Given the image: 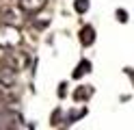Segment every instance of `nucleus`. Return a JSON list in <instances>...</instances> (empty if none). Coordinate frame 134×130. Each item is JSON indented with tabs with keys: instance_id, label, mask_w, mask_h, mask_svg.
<instances>
[{
	"instance_id": "1",
	"label": "nucleus",
	"mask_w": 134,
	"mask_h": 130,
	"mask_svg": "<svg viewBox=\"0 0 134 130\" xmlns=\"http://www.w3.org/2000/svg\"><path fill=\"white\" fill-rule=\"evenodd\" d=\"M24 126V119L18 111H11L9 106L0 111V128L2 130H13V128H22Z\"/></svg>"
},
{
	"instance_id": "3",
	"label": "nucleus",
	"mask_w": 134,
	"mask_h": 130,
	"mask_svg": "<svg viewBox=\"0 0 134 130\" xmlns=\"http://www.w3.org/2000/svg\"><path fill=\"white\" fill-rule=\"evenodd\" d=\"M18 4H20V9L24 13L32 15V13H37V11H41L46 7V0H18Z\"/></svg>"
},
{
	"instance_id": "11",
	"label": "nucleus",
	"mask_w": 134,
	"mask_h": 130,
	"mask_svg": "<svg viewBox=\"0 0 134 130\" xmlns=\"http://www.w3.org/2000/svg\"><path fill=\"white\" fill-rule=\"evenodd\" d=\"M125 74H128V76L132 78V82H134V69H132V67H128V69H125Z\"/></svg>"
},
{
	"instance_id": "7",
	"label": "nucleus",
	"mask_w": 134,
	"mask_h": 130,
	"mask_svg": "<svg viewBox=\"0 0 134 130\" xmlns=\"http://www.w3.org/2000/svg\"><path fill=\"white\" fill-rule=\"evenodd\" d=\"M74 9L78 13H87L89 11V0H74Z\"/></svg>"
},
{
	"instance_id": "4",
	"label": "nucleus",
	"mask_w": 134,
	"mask_h": 130,
	"mask_svg": "<svg viewBox=\"0 0 134 130\" xmlns=\"http://www.w3.org/2000/svg\"><path fill=\"white\" fill-rule=\"evenodd\" d=\"M91 95H93V87L91 85H82V87H78L76 91H74V100L76 102H85V100H89Z\"/></svg>"
},
{
	"instance_id": "2",
	"label": "nucleus",
	"mask_w": 134,
	"mask_h": 130,
	"mask_svg": "<svg viewBox=\"0 0 134 130\" xmlns=\"http://www.w3.org/2000/svg\"><path fill=\"white\" fill-rule=\"evenodd\" d=\"M0 22L7 24V26H18L20 24V11L13 7H7L0 11Z\"/></svg>"
},
{
	"instance_id": "6",
	"label": "nucleus",
	"mask_w": 134,
	"mask_h": 130,
	"mask_svg": "<svg viewBox=\"0 0 134 130\" xmlns=\"http://www.w3.org/2000/svg\"><path fill=\"white\" fill-rule=\"evenodd\" d=\"M91 72V63H89V61L85 59V61H80V63H78V67L76 69H74V78H82V76H85V74H89Z\"/></svg>"
},
{
	"instance_id": "10",
	"label": "nucleus",
	"mask_w": 134,
	"mask_h": 130,
	"mask_svg": "<svg viewBox=\"0 0 134 130\" xmlns=\"http://www.w3.org/2000/svg\"><path fill=\"white\" fill-rule=\"evenodd\" d=\"M65 87H67V85H65V82H63V85H61V87H58V95H61V98H65Z\"/></svg>"
},
{
	"instance_id": "9",
	"label": "nucleus",
	"mask_w": 134,
	"mask_h": 130,
	"mask_svg": "<svg viewBox=\"0 0 134 130\" xmlns=\"http://www.w3.org/2000/svg\"><path fill=\"white\" fill-rule=\"evenodd\" d=\"M117 20L119 22H128V13H125L123 9H119V11H117Z\"/></svg>"
},
{
	"instance_id": "5",
	"label": "nucleus",
	"mask_w": 134,
	"mask_h": 130,
	"mask_svg": "<svg viewBox=\"0 0 134 130\" xmlns=\"http://www.w3.org/2000/svg\"><path fill=\"white\" fill-rule=\"evenodd\" d=\"M80 41H82V46H91L95 41V28L93 26H85L80 30Z\"/></svg>"
},
{
	"instance_id": "8",
	"label": "nucleus",
	"mask_w": 134,
	"mask_h": 130,
	"mask_svg": "<svg viewBox=\"0 0 134 130\" xmlns=\"http://www.w3.org/2000/svg\"><path fill=\"white\" fill-rule=\"evenodd\" d=\"M85 113H87V108H80V111H71L69 113V115H67V124H74V121H76V119H80L82 115H85Z\"/></svg>"
}]
</instances>
